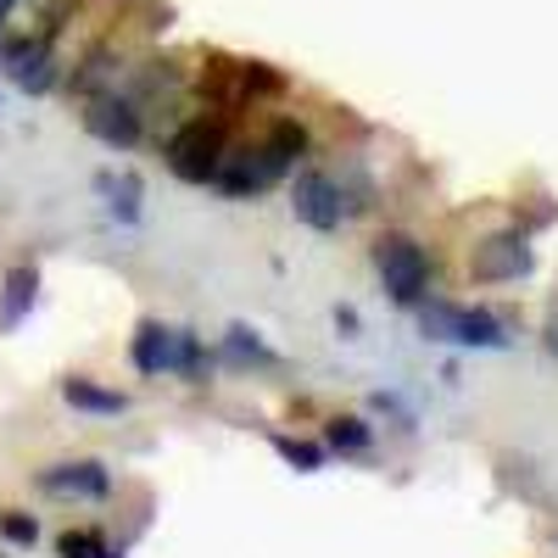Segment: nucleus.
<instances>
[{"label":"nucleus","instance_id":"obj_1","mask_svg":"<svg viewBox=\"0 0 558 558\" xmlns=\"http://www.w3.org/2000/svg\"><path fill=\"white\" fill-rule=\"evenodd\" d=\"M307 151H313L307 129H302L296 118H279V123H268V134L257 140V146H246V151H229L213 184H218L223 196H235V202L263 196L268 184H279V179H286V173H291Z\"/></svg>","mask_w":558,"mask_h":558},{"label":"nucleus","instance_id":"obj_2","mask_svg":"<svg viewBox=\"0 0 558 558\" xmlns=\"http://www.w3.org/2000/svg\"><path fill=\"white\" fill-rule=\"evenodd\" d=\"M223 157H229V123L223 118H191L168 140V168L184 184H213Z\"/></svg>","mask_w":558,"mask_h":558},{"label":"nucleus","instance_id":"obj_3","mask_svg":"<svg viewBox=\"0 0 558 558\" xmlns=\"http://www.w3.org/2000/svg\"><path fill=\"white\" fill-rule=\"evenodd\" d=\"M129 357L140 375H202V341L191 330H168L157 318H146L134 330Z\"/></svg>","mask_w":558,"mask_h":558},{"label":"nucleus","instance_id":"obj_4","mask_svg":"<svg viewBox=\"0 0 558 558\" xmlns=\"http://www.w3.org/2000/svg\"><path fill=\"white\" fill-rule=\"evenodd\" d=\"M0 78L17 84L23 96H51L62 68H57V51L45 34H7L0 28Z\"/></svg>","mask_w":558,"mask_h":558},{"label":"nucleus","instance_id":"obj_5","mask_svg":"<svg viewBox=\"0 0 558 558\" xmlns=\"http://www.w3.org/2000/svg\"><path fill=\"white\" fill-rule=\"evenodd\" d=\"M375 274L391 291V302H402V307H418L425 291H430V257L408 235H380L375 241Z\"/></svg>","mask_w":558,"mask_h":558},{"label":"nucleus","instance_id":"obj_6","mask_svg":"<svg viewBox=\"0 0 558 558\" xmlns=\"http://www.w3.org/2000/svg\"><path fill=\"white\" fill-rule=\"evenodd\" d=\"M418 324H425L430 341H447V347H481V352H497L508 347L502 324L481 307H458V302H425L418 307Z\"/></svg>","mask_w":558,"mask_h":558},{"label":"nucleus","instance_id":"obj_7","mask_svg":"<svg viewBox=\"0 0 558 558\" xmlns=\"http://www.w3.org/2000/svg\"><path fill=\"white\" fill-rule=\"evenodd\" d=\"M291 213L296 223L318 229V235H336V229L347 223V202H341V179L318 173V168H302L291 179Z\"/></svg>","mask_w":558,"mask_h":558},{"label":"nucleus","instance_id":"obj_8","mask_svg":"<svg viewBox=\"0 0 558 558\" xmlns=\"http://www.w3.org/2000/svg\"><path fill=\"white\" fill-rule=\"evenodd\" d=\"M84 129L101 140V146L112 151H134L140 134H146V112H140V101L129 96V89H112V96H96L84 112Z\"/></svg>","mask_w":558,"mask_h":558},{"label":"nucleus","instance_id":"obj_9","mask_svg":"<svg viewBox=\"0 0 558 558\" xmlns=\"http://www.w3.org/2000/svg\"><path fill=\"white\" fill-rule=\"evenodd\" d=\"M531 241L525 235H492L486 246H475L470 257V274L475 286H508V279H525L531 274Z\"/></svg>","mask_w":558,"mask_h":558},{"label":"nucleus","instance_id":"obj_10","mask_svg":"<svg viewBox=\"0 0 558 558\" xmlns=\"http://www.w3.org/2000/svg\"><path fill=\"white\" fill-rule=\"evenodd\" d=\"M39 486L57 492V497H89V502H101L112 492V475H107V463L78 458V463H57V470H45Z\"/></svg>","mask_w":558,"mask_h":558},{"label":"nucleus","instance_id":"obj_11","mask_svg":"<svg viewBox=\"0 0 558 558\" xmlns=\"http://www.w3.org/2000/svg\"><path fill=\"white\" fill-rule=\"evenodd\" d=\"M34 296H39V268H12L7 274V291H0V336H12L17 324L28 318Z\"/></svg>","mask_w":558,"mask_h":558},{"label":"nucleus","instance_id":"obj_12","mask_svg":"<svg viewBox=\"0 0 558 558\" xmlns=\"http://www.w3.org/2000/svg\"><path fill=\"white\" fill-rule=\"evenodd\" d=\"M62 402H68V408H78V413H96V418H118V413L129 408V397H123V391H107V386L84 380V375L62 380Z\"/></svg>","mask_w":558,"mask_h":558},{"label":"nucleus","instance_id":"obj_13","mask_svg":"<svg viewBox=\"0 0 558 558\" xmlns=\"http://www.w3.org/2000/svg\"><path fill=\"white\" fill-rule=\"evenodd\" d=\"M96 191L107 196V213L118 218V223H140V184H134V173H101L96 179Z\"/></svg>","mask_w":558,"mask_h":558},{"label":"nucleus","instance_id":"obj_14","mask_svg":"<svg viewBox=\"0 0 558 558\" xmlns=\"http://www.w3.org/2000/svg\"><path fill=\"white\" fill-rule=\"evenodd\" d=\"M324 436H330L336 452H363L368 441H375V430H368L363 418H352V413L347 418H330V430H324Z\"/></svg>","mask_w":558,"mask_h":558},{"label":"nucleus","instance_id":"obj_15","mask_svg":"<svg viewBox=\"0 0 558 558\" xmlns=\"http://www.w3.org/2000/svg\"><path fill=\"white\" fill-rule=\"evenodd\" d=\"M274 447H279V458H286L291 470H302V475L324 470V447H313V441H291V436H274Z\"/></svg>","mask_w":558,"mask_h":558},{"label":"nucleus","instance_id":"obj_16","mask_svg":"<svg viewBox=\"0 0 558 558\" xmlns=\"http://www.w3.org/2000/svg\"><path fill=\"white\" fill-rule=\"evenodd\" d=\"M0 542L34 547V542H39V520H34V514H17V508H7V514H0Z\"/></svg>","mask_w":558,"mask_h":558},{"label":"nucleus","instance_id":"obj_17","mask_svg":"<svg viewBox=\"0 0 558 558\" xmlns=\"http://www.w3.org/2000/svg\"><path fill=\"white\" fill-rule=\"evenodd\" d=\"M57 553H62V558H101L107 547H101L96 531H68V536L57 542Z\"/></svg>","mask_w":558,"mask_h":558},{"label":"nucleus","instance_id":"obj_18","mask_svg":"<svg viewBox=\"0 0 558 558\" xmlns=\"http://www.w3.org/2000/svg\"><path fill=\"white\" fill-rule=\"evenodd\" d=\"M229 352H235V357H257V363H268V357H274V352L246 330V324H235V330H229Z\"/></svg>","mask_w":558,"mask_h":558},{"label":"nucleus","instance_id":"obj_19","mask_svg":"<svg viewBox=\"0 0 558 558\" xmlns=\"http://www.w3.org/2000/svg\"><path fill=\"white\" fill-rule=\"evenodd\" d=\"M17 7H23V0H0V28H7V17H12Z\"/></svg>","mask_w":558,"mask_h":558},{"label":"nucleus","instance_id":"obj_20","mask_svg":"<svg viewBox=\"0 0 558 558\" xmlns=\"http://www.w3.org/2000/svg\"><path fill=\"white\" fill-rule=\"evenodd\" d=\"M101 558H123V553H101Z\"/></svg>","mask_w":558,"mask_h":558}]
</instances>
